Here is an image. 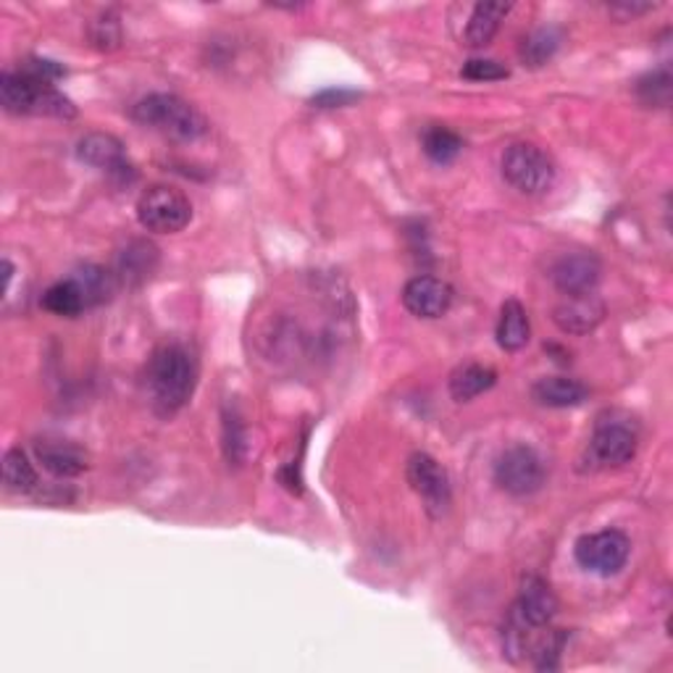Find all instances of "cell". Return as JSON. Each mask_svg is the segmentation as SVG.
<instances>
[{"label": "cell", "mask_w": 673, "mask_h": 673, "mask_svg": "<svg viewBox=\"0 0 673 673\" xmlns=\"http://www.w3.org/2000/svg\"><path fill=\"white\" fill-rule=\"evenodd\" d=\"M671 90H673L671 69L660 67L637 82V98L642 101L647 108H665L671 103Z\"/></svg>", "instance_id": "cell-28"}, {"label": "cell", "mask_w": 673, "mask_h": 673, "mask_svg": "<svg viewBox=\"0 0 673 673\" xmlns=\"http://www.w3.org/2000/svg\"><path fill=\"white\" fill-rule=\"evenodd\" d=\"M35 456L45 471L58 479H74L87 471L90 458L80 445L63 442V439H40L35 442Z\"/></svg>", "instance_id": "cell-15"}, {"label": "cell", "mask_w": 673, "mask_h": 673, "mask_svg": "<svg viewBox=\"0 0 673 673\" xmlns=\"http://www.w3.org/2000/svg\"><path fill=\"white\" fill-rule=\"evenodd\" d=\"M0 106L14 116H54L74 119L76 106L54 84L35 80L27 71H3L0 74Z\"/></svg>", "instance_id": "cell-2"}, {"label": "cell", "mask_w": 673, "mask_h": 673, "mask_svg": "<svg viewBox=\"0 0 673 673\" xmlns=\"http://www.w3.org/2000/svg\"><path fill=\"white\" fill-rule=\"evenodd\" d=\"M508 67H503L500 61H492V58H471L461 69V76L469 82H497L508 80Z\"/></svg>", "instance_id": "cell-30"}, {"label": "cell", "mask_w": 673, "mask_h": 673, "mask_svg": "<svg viewBox=\"0 0 673 673\" xmlns=\"http://www.w3.org/2000/svg\"><path fill=\"white\" fill-rule=\"evenodd\" d=\"M534 403L545 408H576L589 398V387L579 379L568 377H542L532 387Z\"/></svg>", "instance_id": "cell-18"}, {"label": "cell", "mask_w": 673, "mask_h": 673, "mask_svg": "<svg viewBox=\"0 0 673 673\" xmlns=\"http://www.w3.org/2000/svg\"><path fill=\"white\" fill-rule=\"evenodd\" d=\"M403 306L418 319H439L452 306V287L437 276H413L403 287Z\"/></svg>", "instance_id": "cell-12"}, {"label": "cell", "mask_w": 673, "mask_h": 673, "mask_svg": "<svg viewBox=\"0 0 673 673\" xmlns=\"http://www.w3.org/2000/svg\"><path fill=\"white\" fill-rule=\"evenodd\" d=\"M22 71H27L29 76H35V80L54 84L56 80H61V76H67V69L61 67V63L50 61V58H27V61L22 63Z\"/></svg>", "instance_id": "cell-31"}, {"label": "cell", "mask_w": 673, "mask_h": 673, "mask_svg": "<svg viewBox=\"0 0 673 673\" xmlns=\"http://www.w3.org/2000/svg\"><path fill=\"white\" fill-rule=\"evenodd\" d=\"M605 319V303L594 293L566 295L553 308V321L563 334L585 336L600 327Z\"/></svg>", "instance_id": "cell-13"}, {"label": "cell", "mask_w": 673, "mask_h": 673, "mask_svg": "<svg viewBox=\"0 0 673 673\" xmlns=\"http://www.w3.org/2000/svg\"><path fill=\"white\" fill-rule=\"evenodd\" d=\"M545 461L529 445H510L495 461V484L513 497H529L545 484Z\"/></svg>", "instance_id": "cell-7"}, {"label": "cell", "mask_w": 673, "mask_h": 673, "mask_svg": "<svg viewBox=\"0 0 673 673\" xmlns=\"http://www.w3.org/2000/svg\"><path fill=\"white\" fill-rule=\"evenodd\" d=\"M497 381V371L482 364H463L450 374V398L456 403H469V400L479 398L487 390H492Z\"/></svg>", "instance_id": "cell-20"}, {"label": "cell", "mask_w": 673, "mask_h": 673, "mask_svg": "<svg viewBox=\"0 0 673 673\" xmlns=\"http://www.w3.org/2000/svg\"><path fill=\"white\" fill-rule=\"evenodd\" d=\"M224 424H222V439H224V456L229 465H239L245 461L248 452V435H245L243 416L237 413L235 405H224Z\"/></svg>", "instance_id": "cell-27"}, {"label": "cell", "mask_w": 673, "mask_h": 673, "mask_svg": "<svg viewBox=\"0 0 673 673\" xmlns=\"http://www.w3.org/2000/svg\"><path fill=\"white\" fill-rule=\"evenodd\" d=\"M421 147H424L426 158L435 161L439 166H448L458 158L463 151V138L458 132H452L448 127H429L421 138Z\"/></svg>", "instance_id": "cell-25"}, {"label": "cell", "mask_w": 673, "mask_h": 673, "mask_svg": "<svg viewBox=\"0 0 673 673\" xmlns=\"http://www.w3.org/2000/svg\"><path fill=\"white\" fill-rule=\"evenodd\" d=\"M147 392H151L153 411L161 418L174 416L190 403L198 385V358L182 342H166L155 347L147 361Z\"/></svg>", "instance_id": "cell-1"}, {"label": "cell", "mask_w": 673, "mask_h": 673, "mask_svg": "<svg viewBox=\"0 0 673 673\" xmlns=\"http://www.w3.org/2000/svg\"><path fill=\"white\" fill-rule=\"evenodd\" d=\"M560 43H563V32L558 27H536L521 40L519 48L521 63L529 69L545 67V63L553 61V56L558 54Z\"/></svg>", "instance_id": "cell-21"}, {"label": "cell", "mask_w": 673, "mask_h": 673, "mask_svg": "<svg viewBox=\"0 0 673 673\" xmlns=\"http://www.w3.org/2000/svg\"><path fill=\"white\" fill-rule=\"evenodd\" d=\"M40 303L48 314L61 316V319H74V316H80L82 310H87V300H84L80 284L71 280V276L50 284V287L43 293Z\"/></svg>", "instance_id": "cell-22"}, {"label": "cell", "mask_w": 673, "mask_h": 673, "mask_svg": "<svg viewBox=\"0 0 673 673\" xmlns=\"http://www.w3.org/2000/svg\"><path fill=\"white\" fill-rule=\"evenodd\" d=\"M510 611H513L523 624L532 626V629H545L550 621L555 618V613H558V598H555V592L542 576L527 574L521 579L519 598H516Z\"/></svg>", "instance_id": "cell-11"}, {"label": "cell", "mask_w": 673, "mask_h": 673, "mask_svg": "<svg viewBox=\"0 0 673 673\" xmlns=\"http://www.w3.org/2000/svg\"><path fill=\"white\" fill-rule=\"evenodd\" d=\"M3 484L9 492L16 495H29L37 489V471L35 463L29 461V456L22 448L5 450L3 456Z\"/></svg>", "instance_id": "cell-24"}, {"label": "cell", "mask_w": 673, "mask_h": 673, "mask_svg": "<svg viewBox=\"0 0 673 673\" xmlns=\"http://www.w3.org/2000/svg\"><path fill=\"white\" fill-rule=\"evenodd\" d=\"M138 222L155 235H177L192 222V203L172 185H151L138 200Z\"/></svg>", "instance_id": "cell-5"}, {"label": "cell", "mask_w": 673, "mask_h": 673, "mask_svg": "<svg viewBox=\"0 0 673 673\" xmlns=\"http://www.w3.org/2000/svg\"><path fill=\"white\" fill-rule=\"evenodd\" d=\"M550 276H553V284L563 295H587L594 293V287L603 280V263L594 252H566L555 261Z\"/></svg>", "instance_id": "cell-10"}, {"label": "cell", "mask_w": 673, "mask_h": 673, "mask_svg": "<svg viewBox=\"0 0 673 673\" xmlns=\"http://www.w3.org/2000/svg\"><path fill=\"white\" fill-rule=\"evenodd\" d=\"M90 43L98 50H116L121 45V22L116 11H103L90 22Z\"/></svg>", "instance_id": "cell-29"}, {"label": "cell", "mask_w": 673, "mask_h": 673, "mask_svg": "<svg viewBox=\"0 0 673 673\" xmlns=\"http://www.w3.org/2000/svg\"><path fill=\"white\" fill-rule=\"evenodd\" d=\"M503 179L521 196H545L550 187L555 185V161L532 145V142H513L505 147L500 158Z\"/></svg>", "instance_id": "cell-4"}, {"label": "cell", "mask_w": 673, "mask_h": 673, "mask_svg": "<svg viewBox=\"0 0 673 673\" xmlns=\"http://www.w3.org/2000/svg\"><path fill=\"white\" fill-rule=\"evenodd\" d=\"M76 158H80L82 164L98 168V172H106L119 179H127V174L132 172L121 140L108 132L84 134V138L76 142Z\"/></svg>", "instance_id": "cell-14"}, {"label": "cell", "mask_w": 673, "mask_h": 673, "mask_svg": "<svg viewBox=\"0 0 673 673\" xmlns=\"http://www.w3.org/2000/svg\"><path fill=\"white\" fill-rule=\"evenodd\" d=\"M631 553L629 536L618 529H603V532L585 534L576 540L574 558L581 568L598 576H616L626 566Z\"/></svg>", "instance_id": "cell-9"}, {"label": "cell", "mask_w": 673, "mask_h": 673, "mask_svg": "<svg viewBox=\"0 0 673 673\" xmlns=\"http://www.w3.org/2000/svg\"><path fill=\"white\" fill-rule=\"evenodd\" d=\"M134 121L142 127H151L164 138L177 142H196L209 134V121L192 103L172 93H151L138 101L132 108Z\"/></svg>", "instance_id": "cell-3"}, {"label": "cell", "mask_w": 673, "mask_h": 673, "mask_svg": "<svg viewBox=\"0 0 673 673\" xmlns=\"http://www.w3.org/2000/svg\"><path fill=\"white\" fill-rule=\"evenodd\" d=\"M71 280L80 284L87 308L101 306L116 290V276L108 269L98 267V263H84V267L71 271Z\"/></svg>", "instance_id": "cell-23"}, {"label": "cell", "mask_w": 673, "mask_h": 673, "mask_svg": "<svg viewBox=\"0 0 673 673\" xmlns=\"http://www.w3.org/2000/svg\"><path fill=\"white\" fill-rule=\"evenodd\" d=\"M532 631H534L532 626L523 624L513 611H508L500 629V642H503V656L508 658L510 663H521V660H527L529 652H534Z\"/></svg>", "instance_id": "cell-26"}, {"label": "cell", "mask_w": 673, "mask_h": 673, "mask_svg": "<svg viewBox=\"0 0 673 673\" xmlns=\"http://www.w3.org/2000/svg\"><path fill=\"white\" fill-rule=\"evenodd\" d=\"M639 437L626 421H607L600 418L594 426L592 439H589L585 458H581V471H607L621 469L637 456Z\"/></svg>", "instance_id": "cell-6"}, {"label": "cell", "mask_w": 673, "mask_h": 673, "mask_svg": "<svg viewBox=\"0 0 673 673\" xmlns=\"http://www.w3.org/2000/svg\"><path fill=\"white\" fill-rule=\"evenodd\" d=\"M358 98H361V93H355V90L329 87V90H323V93L314 95L310 103H314V106H319V108H340V106H351V103L358 101Z\"/></svg>", "instance_id": "cell-32"}, {"label": "cell", "mask_w": 673, "mask_h": 673, "mask_svg": "<svg viewBox=\"0 0 673 673\" xmlns=\"http://www.w3.org/2000/svg\"><path fill=\"white\" fill-rule=\"evenodd\" d=\"M656 3H616V5H607V11H611L613 16H618L621 22H629V19L645 16L650 14V11H656Z\"/></svg>", "instance_id": "cell-33"}, {"label": "cell", "mask_w": 673, "mask_h": 673, "mask_svg": "<svg viewBox=\"0 0 673 673\" xmlns=\"http://www.w3.org/2000/svg\"><path fill=\"white\" fill-rule=\"evenodd\" d=\"M155 263H158V250H155V245L145 243V239H134V243H129L127 248L116 256L114 276L116 282L134 287V284H142L153 274Z\"/></svg>", "instance_id": "cell-16"}, {"label": "cell", "mask_w": 673, "mask_h": 673, "mask_svg": "<svg viewBox=\"0 0 673 673\" xmlns=\"http://www.w3.org/2000/svg\"><path fill=\"white\" fill-rule=\"evenodd\" d=\"M405 476L411 489L416 492L421 503H424L426 513H429L432 519H442L452 503L450 476L448 471H445V465L439 463L437 458H432L429 452H413V456L408 458Z\"/></svg>", "instance_id": "cell-8"}, {"label": "cell", "mask_w": 673, "mask_h": 673, "mask_svg": "<svg viewBox=\"0 0 673 673\" xmlns=\"http://www.w3.org/2000/svg\"><path fill=\"white\" fill-rule=\"evenodd\" d=\"M495 336L497 345H500L505 353H519L521 347H527L529 336H532V323H529L527 308H523L516 297L503 303Z\"/></svg>", "instance_id": "cell-17"}, {"label": "cell", "mask_w": 673, "mask_h": 673, "mask_svg": "<svg viewBox=\"0 0 673 673\" xmlns=\"http://www.w3.org/2000/svg\"><path fill=\"white\" fill-rule=\"evenodd\" d=\"M510 9H513L510 3H476L463 32L465 45H471V48H484V45H489L492 37L497 35V29H500L503 19L510 14Z\"/></svg>", "instance_id": "cell-19"}]
</instances>
